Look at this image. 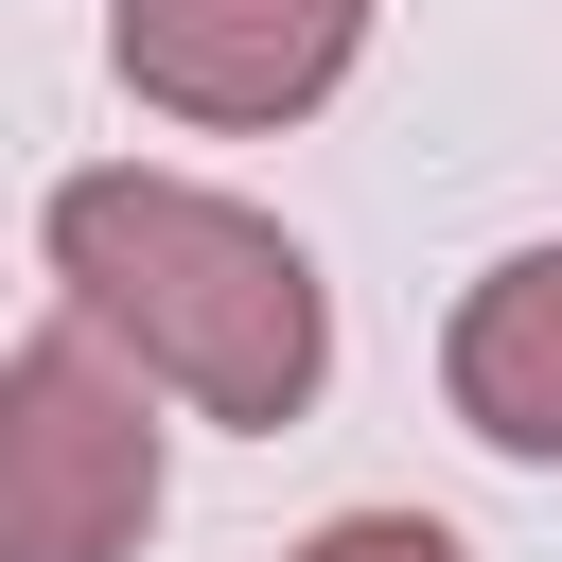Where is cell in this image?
Returning a JSON list of instances; mask_svg holds the SVG:
<instances>
[{"instance_id":"1","label":"cell","mask_w":562,"mask_h":562,"mask_svg":"<svg viewBox=\"0 0 562 562\" xmlns=\"http://www.w3.org/2000/svg\"><path fill=\"white\" fill-rule=\"evenodd\" d=\"M35 246H53V299H70L158 404H193V422L281 439V422L334 386V281H316V246H299L281 211L176 176V158H88V176H53Z\"/></svg>"},{"instance_id":"2","label":"cell","mask_w":562,"mask_h":562,"mask_svg":"<svg viewBox=\"0 0 562 562\" xmlns=\"http://www.w3.org/2000/svg\"><path fill=\"white\" fill-rule=\"evenodd\" d=\"M158 527V386L53 299L0 351V562H140Z\"/></svg>"},{"instance_id":"3","label":"cell","mask_w":562,"mask_h":562,"mask_svg":"<svg viewBox=\"0 0 562 562\" xmlns=\"http://www.w3.org/2000/svg\"><path fill=\"white\" fill-rule=\"evenodd\" d=\"M369 53V0H105V70L158 105V123H316Z\"/></svg>"},{"instance_id":"4","label":"cell","mask_w":562,"mask_h":562,"mask_svg":"<svg viewBox=\"0 0 562 562\" xmlns=\"http://www.w3.org/2000/svg\"><path fill=\"white\" fill-rule=\"evenodd\" d=\"M439 404L509 457V474H562V246H509L457 281L439 316Z\"/></svg>"},{"instance_id":"5","label":"cell","mask_w":562,"mask_h":562,"mask_svg":"<svg viewBox=\"0 0 562 562\" xmlns=\"http://www.w3.org/2000/svg\"><path fill=\"white\" fill-rule=\"evenodd\" d=\"M281 562H474L439 509H334V527H299Z\"/></svg>"}]
</instances>
